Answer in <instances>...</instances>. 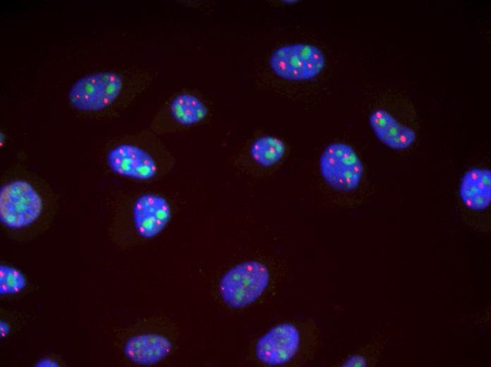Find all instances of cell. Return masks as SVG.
Segmentation results:
<instances>
[{
	"instance_id": "obj_17",
	"label": "cell",
	"mask_w": 491,
	"mask_h": 367,
	"mask_svg": "<svg viewBox=\"0 0 491 367\" xmlns=\"http://www.w3.org/2000/svg\"><path fill=\"white\" fill-rule=\"evenodd\" d=\"M38 366H54V362L50 359H43L41 360L40 363H37Z\"/></svg>"
},
{
	"instance_id": "obj_12",
	"label": "cell",
	"mask_w": 491,
	"mask_h": 367,
	"mask_svg": "<svg viewBox=\"0 0 491 367\" xmlns=\"http://www.w3.org/2000/svg\"><path fill=\"white\" fill-rule=\"evenodd\" d=\"M459 197L470 210H483L491 203V171L473 167L463 175L459 188Z\"/></svg>"
},
{
	"instance_id": "obj_8",
	"label": "cell",
	"mask_w": 491,
	"mask_h": 367,
	"mask_svg": "<svg viewBox=\"0 0 491 367\" xmlns=\"http://www.w3.org/2000/svg\"><path fill=\"white\" fill-rule=\"evenodd\" d=\"M320 174L332 189L351 192L360 185L364 167L356 150L348 144L334 142L327 145L319 159Z\"/></svg>"
},
{
	"instance_id": "obj_1",
	"label": "cell",
	"mask_w": 491,
	"mask_h": 367,
	"mask_svg": "<svg viewBox=\"0 0 491 367\" xmlns=\"http://www.w3.org/2000/svg\"><path fill=\"white\" fill-rule=\"evenodd\" d=\"M152 68L100 69L76 79L67 92L69 107L82 118L114 119L121 114L157 77Z\"/></svg>"
},
{
	"instance_id": "obj_6",
	"label": "cell",
	"mask_w": 491,
	"mask_h": 367,
	"mask_svg": "<svg viewBox=\"0 0 491 367\" xmlns=\"http://www.w3.org/2000/svg\"><path fill=\"white\" fill-rule=\"evenodd\" d=\"M269 278V271L263 263L246 260L233 266L222 275L218 291L229 307L243 308L260 298L267 289Z\"/></svg>"
},
{
	"instance_id": "obj_14",
	"label": "cell",
	"mask_w": 491,
	"mask_h": 367,
	"mask_svg": "<svg viewBox=\"0 0 491 367\" xmlns=\"http://www.w3.org/2000/svg\"><path fill=\"white\" fill-rule=\"evenodd\" d=\"M25 286V277L19 270L8 265L1 264L0 293L1 295L18 293Z\"/></svg>"
},
{
	"instance_id": "obj_2",
	"label": "cell",
	"mask_w": 491,
	"mask_h": 367,
	"mask_svg": "<svg viewBox=\"0 0 491 367\" xmlns=\"http://www.w3.org/2000/svg\"><path fill=\"white\" fill-rule=\"evenodd\" d=\"M101 155L109 172L140 183L159 181L176 164L160 136L149 128L111 138L105 143Z\"/></svg>"
},
{
	"instance_id": "obj_13",
	"label": "cell",
	"mask_w": 491,
	"mask_h": 367,
	"mask_svg": "<svg viewBox=\"0 0 491 367\" xmlns=\"http://www.w3.org/2000/svg\"><path fill=\"white\" fill-rule=\"evenodd\" d=\"M285 152V144L279 138L272 135H262L250 141L246 154L253 166L260 169H268L278 164Z\"/></svg>"
},
{
	"instance_id": "obj_11",
	"label": "cell",
	"mask_w": 491,
	"mask_h": 367,
	"mask_svg": "<svg viewBox=\"0 0 491 367\" xmlns=\"http://www.w3.org/2000/svg\"><path fill=\"white\" fill-rule=\"evenodd\" d=\"M172 343L165 336L147 333L129 338L123 347L126 358L139 366L154 365L166 358L172 351Z\"/></svg>"
},
{
	"instance_id": "obj_9",
	"label": "cell",
	"mask_w": 491,
	"mask_h": 367,
	"mask_svg": "<svg viewBox=\"0 0 491 367\" xmlns=\"http://www.w3.org/2000/svg\"><path fill=\"white\" fill-rule=\"evenodd\" d=\"M300 346V333L291 323H281L270 328L257 341L255 354L262 363L281 366L289 362Z\"/></svg>"
},
{
	"instance_id": "obj_16",
	"label": "cell",
	"mask_w": 491,
	"mask_h": 367,
	"mask_svg": "<svg viewBox=\"0 0 491 367\" xmlns=\"http://www.w3.org/2000/svg\"><path fill=\"white\" fill-rule=\"evenodd\" d=\"M9 330H10V328H9L8 324L4 320H1V325H0L1 337H5L8 334Z\"/></svg>"
},
{
	"instance_id": "obj_7",
	"label": "cell",
	"mask_w": 491,
	"mask_h": 367,
	"mask_svg": "<svg viewBox=\"0 0 491 367\" xmlns=\"http://www.w3.org/2000/svg\"><path fill=\"white\" fill-rule=\"evenodd\" d=\"M268 64L271 71L280 78L304 81L317 77L325 68L326 60L318 47L296 42L275 49Z\"/></svg>"
},
{
	"instance_id": "obj_5",
	"label": "cell",
	"mask_w": 491,
	"mask_h": 367,
	"mask_svg": "<svg viewBox=\"0 0 491 367\" xmlns=\"http://www.w3.org/2000/svg\"><path fill=\"white\" fill-rule=\"evenodd\" d=\"M121 207L128 213L134 235L148 240L160 234L172 216L171 204L162 193L139 191L123 193Z\"/></svg>"
},
{
	"instance_id": "obj_3",
	"label": "cell",
	"mask_w": 491,
	"mask_h": 367,
	"mask_svg": "<svg viewBox=\"0 0 491 367\" xmlns=\"http://www.w3.org/2000/svg\"><path fill=\"white\" fill-rule=\"evenodd\" d=\"M56 193L37 174L20 165L6 169L0 180V221L6 228L19 231L36 223L45 208L54 205Z\"/></svg>"
},
{
	"instance_id": "obj_10",
	"label": "cell",
	"mask_w": 491,
	"mask_h": 367,
	"mask_svg": "<svg viewBox=\"0 0 491 367\" xmlns=\"http://www.w3.org/2000/svg\"><path fill=\"white\" fill-rule=\"evenodd\" d=\"M368 123L377 140L390 149L404 150L416 141L414 130L399 122L385 109L372 111L368 116Z\"/></svg>"
},
{
	"instance_id": "obj_15",
	"label": "cell",
	"mask_w": 491,
	"mask_h": 367,
	"mask_svg": "<svg viewBox=\"0 0 491 367\" xmlns=\"http://www.w3.org/2000/svg\"><path fill=\"white\" fill-rule=\"evenodd\" d=\"M365 365V361L362 356H353L348 358L344 363L346 366H363Z\"/></svg>"
},
{
	"instance_id": "obj_4",
	"label": "cell",
	"mask_w": 491,
	"mask_h": 367,
	"mask_svg": "<svg viewBox=\"0 0 491 367\" xmlns=\"http://www.w3.org/2000/svg\"><path fill=\"white\" fill-rule=\"evenodd\" d=\"M210 116L207 98L198 90L186 88L164 101L148 128L159 136L174 134L204 124Z\"/></svg>"
}]
</instances>
